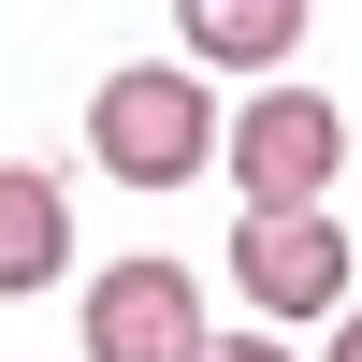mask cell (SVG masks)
<instances>
[{
  "mask_svg": "<svg viewBox=\"0 0 362 362\" xmlns=\"http://www.w3.org/2000/svg\"><path fill=\"white\" fill-rule=\"evenodd\" d=\"M189 362H290V348H276V334H203Z\"/></svg>",
  "mask_w": 362,
  "mask_h": 362,
  "instance_id": "cell-7",
  "label": "cell"
},
{
  "mask_svg": "<svg viewBox=\"0 0 362 362\" xmlns=\"http://www.w3.org/2000/svg\"><path fill=\"white\" fill-rule=\"evenodd\" d=\"M87 145H102L116 189H189L203 160H218V102H203V73H102L87 87Z\"/></svg>",
  "mask_w": 362,
  "mask_h": 362,
  "instance_id": "cell-1",
  "label": "cell"
},
{
  "mask_svg": "<svg viewBox=\"0 0 362 362\" xmlns=\"http://www.w3.org/2000/svg\"><path fill=\"white\" fill-rule=\"evenodd\" d=\"M73 276V189L29 160H0V305H29V290Z\"/></svg>",
  "mask_w": 362,
  "mask_h": 362,
  "instance_id": "cell-5",
  "label": "cell"
},
{
  "mask_svg": "<svg viewBox=\"0 0 362 362\" xmlns=\"http://www.w3.org/2000/svg\"><path fill=\"white\" fill-rule=\"evenodd\" d=\"M232 290H247L261 319H334V305H348V232L319 218V203H247Z\"/></svg>",
  "mask_w": 362,
  "mask_h": 362,
  "instance_id": "cell-3",
  "label": "cell"
},
{
  "mask_svg": "<svg viewBox=\"0 0 362 362\" xmlns=\"http://www.w3.org/2000/svg\"><path fill=\"white\" fill-rule=\"evenodd\" d=\"M218 160H232V189H247V203H319V189H334V160H348V116L319 102V87H261V102L218 131Z\"/></svg>",
  "mask_w": 362,
  "mask_h": 362,
  "instance_id": "cell-2",
  "label": "cell"
},
{
  "mask_svg": "<svg viewBox=\"0 0 362 362\" xmlns=\"http://www.w3.org/2000/svg\"><path fill=\"white\" fill-rule=\"evenodd\" d=\"M319 362H362V305H334V348H319Z\"/></svg>",
  "mask_w": 362,
  "mask_h": 362,
  "instance_id": "cell-8",
  "label": "cell"
},
{
  "mask_svg": "<svg viewBox=\"0 0 362 362\" xmlns=\"http://www.w3.org/2000/svg\"><path fill=\"white\" fill-rule=\"evenodd\" d=\"M189 348H203L189 261H102L87 276V362H189Z\"/></svg>",
  "mask_w": 362,
  "mask_h": 362,
  "instance_id": "cell-4",
  "label": "cell"
},
{
  "mask_svg": "<svg viewBox=\"0 0 362 362\" xmlns=\"http://www.w3.org/2000/svg\"><path fill=\"white\" fill-rule=\"evenodd\" d=\"M305 15L319 0H174V29H189L203 73H290L305 58Z\"/></svg>",
  "mask_w": 362,
  "mask_h": 362,
  "instance_id": "cell-6",
  "label": "cell"
}]
</instances>
